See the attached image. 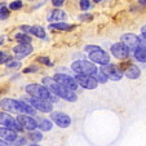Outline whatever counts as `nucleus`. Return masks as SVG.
<instances>
[{"mask_svg": "<svg viewBox=\"0 0 146 146\" xmlns=\"http://www.w3.org/2000/svg\"><path fill=\"white\" fill-rule=\"evenodd\" d=\"M43 84H44V87L50 92V93L54 94V96L58 97V98L61 97V98L66 100V101H69V102H75L78 100V96L75 92L70 91V89L62 87L61 84H58L57 82L53 80V78L45 76L44 79H43Z\"/></svg>", "mask_w": 146, "mask_h": 146, "instance_id": "f257e3e1", "label": "nucleus"}, {"mask_svg": "<svg viewBox=\"0 0 146 146\" xmlns=\"http://www.w3.org/2000/svg\"><path fill=\"white\" fill-rule=\"evenodd\" d=\"M0 108L5 111L14 114H26V115H35V110L31 108L30 105H27L23 101H17L13 98H3L0 101Z\"/></svg>", "mask_w": 146, "mask_h": 146, "instance_id": "f03ea898", "label": "nucleus"}, {"mask_svg": "<svg viewBox=\"0 0 146 146\" xmlns=\"http://www.w3.org/2000/svg\"><path fill=\"white\" fill-rule=\"evenodd\" d=\"M26 92L34 98L45 100V101L50 102V104L58 101V97L52 94L44 86H40V84H29V86H26Z\"/></svg>", "mask_w": 146, "mask_h": 146, "instance_id": "7ed1b4c3", "label": "nucleus"}, {"mask_svg": "<svg viewBox=\"0 0 146 146\" xmlns=\"http://www.w3.org/2000/svg\"><path fill=\"white\" fill-rule=\"evenodd\" d=\"M71 69L79 75H89V76H94L98 72L96 65L86 60H79L72 62Z\"/></svg>", "mask_w": 146, "mask_h": 146, "instance_id": "20e7f679", "label": "nucleus"}, {"mask_svg": "<svg viewBox=\"0 0 146 146\" xmlns=\"http://www.w3.org/2000/svg\"><path fill=\"white\" fill-rule=\"evenodd\" d=\"M23 101H27L31 108L34 110H39L40 113H52L53 106L50 102L45 101V100H39V98H34V97H30V98H25Z\"/></svg>", "mask_w": 146, "mask_h": 146, "instance_id": "39448f33", "label": "nucleus"}, {"mask_svg": "<svg viewBox=\"0 0 146 146\" xmlns=\"http://www.w3.org/2000/svg\"><path fill=\"white\" fill-rule=\"evenodd\" d=\"M53 80L54 82H57L58 84H61L62 87H65V88L70 89V91L75 92L78 88V83L75 82L74 78H71L70 75H66V74H56L54 76H53Z\"/></svg>", "mask_w": 146, "mask_h": 146, "instance_id": "423d86ee", "label": "nucleus"}, {"mask_svg": "<svg viewBox=\"0 0 146 146\" xmlns=\"http://www.w3.org/2000/svg\"><path fill=\"white\" fill-rule=\"evenodd\" d=\"M0 124L4 125L5 128H8V129L14 131V132H21V131L23 129V128L17 123L16 119H13L9 114L3 113V111H0Z\"/></svg>", "mask_w": 146, "mask_h": 146, "instance_id": "0eeeda50", "label": "nucleus"}, {"mask_svg": "<svg viewBox=\"0 0 146 146\" xmlns=\"http://www.w3.org/2000/svg\"><path fill=\"white\" fill-rule=\"evenodd\" d=\"M100 72H102L108 79L115 80V82L116 80H120L123 78V71L118 66H115V65H105V66L101 67V71Z\"/></svg>", "mask_w": 146, "mask_h": 146, "instance_id": "6e6552de", "label": "nucleus"}, {"mask_svg": "<svg viewBox=\"0 0 146 146\" xmlns=\"http://www.w3.org/2000/svg\"><path fill=\"white\" fill-rule=\"evenodd\" d=\"M50 119L61 128H67L71 124V118L67 114L61 113V111H52L50 113Z\"/></svg>", "mask_w": 146, "mask_h": 146, "instance_id": "1a4fd4ad", "label": "nucleus"}, {"mask_svg": "<svg viewBox=\"0 0 146 146\" xmlns=\"http://www.w3.org/2000/svg\"><path fill=\"white\" fill-rule=\"evenodd\" d=\"M74 79H75V82L78 83V86H82L83 88H86V89H96L97 84H98V83L96 82V79H94L93 76H89V75L78 74Z\"/></svg>", "mask_w": 146, "mask_h": 146, "instance_id": "9d476101", "label": "nucleus"}, {"mask_svg": "<svg viewBox=\"0 0 146 146\" xmlns=\"http://www.w3.org/2000/svg\"><path fill=\"white\" fill-rule=\"evenodd\" d=\"M17 123L23 128V129L27 131H34L38 128V121L34 118H31L30 115H25V114H19L17 116Z\"/></svg>", "mask_w": 146, "mask_h": 146, "instance_id": "9b49d317", "label": "nucleus"}, {"mask_svg": "<svg viewBox=\"0 0 146 146\" xmlns=\"http://www.w3.org/2000/svg\"><path fill=\"white\" fill-rule=\"evenodd\" d=\"M88 56H89V60H91L92 62L100 64V65H102V66L109 65V62H110V54H108L105 50H102V49L91 52Z\"/></svg>", "mask_w": 146, "mask_h": 146, "instance_id": "f8f14e48", "label": "nucleus"}, {"mask_svg": "<svg viewBox=\"0 0 146 146\" xmlns=\"http://www.w3.org/2000/svg\"><path fill=\"white\" fill-rule=\"evenodd\" d=\"M121 44L128 49H136L137 47H140V38L135 34H124L121 36Z\"/></svg>", "mask_w": 146, "mask_h": 146, "instance_id": "ddd939ff", "label": "nucleus"}, {"mask_svg": "<svg viewBox=\"0 0 146 146\" xmlns=\"http://www.w3.org/2000/svg\"><path fill=\"white\" fill-rule=\"evenodd\" d=\"M111 53H113L114 57L119 58V60H125L129 56V49L127 47H124L121 43H116L111 47Z\"/></svg>", "mask_w": 146, "mask_h": 146, "instance_id": "4468645a", "label": "nucleus"}, {"mask_svg": "<svg viewBox=\"0 0 146 146\" xmlns=\"http://www.w3.org/2000/svg\"><path fill=\"white\" fill-rule=\"evenodd\" d=\"M13 52L16 53L17 60H21V58L26 57V56H29L33 52V47H31V44H21L19 43L18 45H16L13 48Z\"/></svg>", "mask_w": 146, "mask_h": 146, "instance_id": "2eb2a0df", "label": "nucleus"}, {"mask_svg": "<svg viewBox=\"0 0 146 146\" xmlns=\"http://www.w3.org/2000/svg\"><path fill=\"white\" fill-rule=\"evenodd\" d=\"M21 30L25 31V34H33L38 38H45V31L40 26H21Z\"/></svg>", "mask_w": 146, "mask_h": 146, "instance_id": "dca6fc26", "label": "nucleus"}, {"mask_svg": "<svg viewBox=\"0 0 146 146\" xmlns=\"http://www.w3.org/2000/svg\"><path fill=\"white\" fill-rule=\"evenodd\" d=\"M0 138H3L5 142H14L17 138V132L5 127H0Z\"/></svg>", "mask_w": 146, "mask_h": 146, "instance_id": "f3484780", "label": "nucleus"}, {"mask_svg": "<svg viewBox=\"0 0 146 146\" xmlns=\"http://www.w3.org/2000/svg\"><path fill=\"white\" fill-rule=\"evenodd\" d=\"M47 18L49 22H61V21H64L66 18V13L64 11H61V9H53V11L49 12Z\"/></svg>", "mask_w": 146, "mask_h": 146, "instance_id": "a211bd4d", "label": "nucleus"}, {"mask_svg": "<svg viewBox=\"0 0 146 146\" xmlns=\"http://www.w3.org/2000/svg\"><path fill=\"white\" fill-rule=\"evenodd\" d=\"M124 75L127 78H129V79H137V78H140V75H141V70L138 69L136 65H131V66H128L127 69H125Z\"/></svg>", "mask_w": 146, "mask_h": 146, "instance_id": "6ab92c4d", "label": "nucleus"}, {"mask_svg": "<svg viewBox=\"0 0 146 146\" xmlns=\"http://www.w3.org/2000/svg\"><path fill=\"white\" fill-rule=\"evenodd\" d=\"M135 57L140 62H146V49L142 47H137L135 49Z\"/></svg>", "mask_w": 146, "mask_h": 146, "instance_id": "aec40b11", "label": "nucleus"}, {"mask_svg": "<svg viewBox=\"0 0 146 146\" xmlns=\"http://www.w3.org/2000/svg\"><path fill=\"white\" fill-rule=\"evenodd\" d=\"M53 127V123L48 119H41L40 123H38V128H40V131L43 132H47V131H50Z\"/></svg>", "mask_w": 146, "mask_h": 146, "instance_id": "412c9836", "label": "nucleus"}, {"mask_svg": "<svg viewBox=\"0 0 146 146\" xmlns=\"http://www.w3.org/2000/svg\"><path fill=\"white\" fill-rule=\"evenodd\" d=\"M16 39L21 43V44H31V36H29L27 34H16Z\"/></svg>", "mask_w": 146, "mask_h": 146, "instance_id": "4be33fe9", "label": "nucleus"}, {"mask_svg": "<svg viewBox=\"0 0 146 146\" xmlns=\"http://www.w3.org/2000/svg\"><path fill=\"white\" fill-rule=\"evenodd\" d=\"M49 29H57V30H70L71 26L65 22H57V23H49Z\"/></svg>", "mask_w": 146, "mask_h": 146, "instance_id": "5701e85b", "label": "nucleus"}, {"mask_svg": "<svg viewBox=\"0 0 146 146\" xmlns=\"http://www.w3.org/2000/svg\"><path fill=\"white\" fill-rule=\"evenodd\" d=\"M29 137H30V140L34 141V142H39V141H41V138H43V135H41L40 132H30L29 133Z\"/></svg>", "mask_w": 146, "mask_h": 146, "instance_id": "b1692460", "label": "nucleus"}, {"mask_svg": "<svg viewBox=\"0 0 146 146\" xmlns=\"http://www.w3.org/2000/svg\"><path fill=\"white\" fill-rule=\"evenodd\" d=\"M22 1L21 0H14V1H12V3H9V9H12V11H17V9L22 8Z\"/></svg>", "mask_w": 146, "mask_h": 146, "instance_id": "393cba45", "label": "nucleus"}, {"mask_svg": "<svg viewBox=\"0 0 146 146\" xmlns=\"http://www.w3.org/2000/svg\"><path fill=\"white\" fill-rule=\"evenodd\" d=\"M93 78L96 79L97 83H106V82H108V78H106L105 75L102 74V72H97V74L94 75Z\"/></svg>", "mask_w": 146, "mask_h": 146, "instance_id": "a878e982", "label": "nucleus"}, {"mask_svg": "<svg viewBox=\"0 0 146 146\" xmlns=\"http://www.w3.org/2000/svg\"><path fill=\"white\" fill-rule=\"evenodd\" d=\"M80 9L82 11H87V9L91 7V3H89V0H80Z\"/></svg>", "mask_w": 146, "mask_h": 146, "instance_id": "bb28decb", "label": "nucleus"}, {"mask_svg": "<svg viewBox=\"0 0 146 146\" xmlns=\"http://www.w3.org/2000/svg\"><path fill=\"white\" fill-rule=\"evenodd\" d=\"M9 17V11L4 7V8L0 9V19H7Z\"/></svg>", "mask_w": 146, "mask_h": 146, "instance_id": "cd10ccee", "label": "nucleus"}, {"mask_svg": "<svg viewBox=\"0 0 146 146\" xmlns=\"http://www.w3.org/2000/svg\"><path fill=\"white\" fill-rule=\"evenodd\" d=\"M19 66H21L19 61H9L8 64H7V67H9V69H17Z\"/></svg>", "mask_w": 146, "mask_h": 146, "instance_id": "c85d7f7f", "label": "nucleus"}, {"mask_svg": "<svg viewBox=\"0 0 146 146\" xmlns=\"http://www.w3.org/2000/svg\"><path fill=\"white\" fill-rule=\"evenodd\" d=\"M38 61L40 62V64L45 65V66H52V62H50V60L48 57H39Z\"/></svg>", "mask_w": 146, "mask_h": 146, "instance_id": "c756f323", "label": "nucleus"}, {"mask_svg": "<svg viewBox=\"0 0 146 146\" xmlns=\"http://www.w3.org/2000/svg\"><path fill=\"white\" fill-rule=\"evenodd\" d=\"M14 143H16L17 146H22V145H25L26 143V138H23V137H17L16 138V141H14Z\"/></svg>", "mask_w": 146, "mask_h": 146, "instance_id": "7c9ffc66", "label": "nucleus"}, {"mask_svg": "<svg viewBox=\"0 0 146 146\" xmlns=\"http://www.w3.org/2000/svg\"><path fill=\"white\" fill-rule=\"evenodd\" d=\"M100 49H101V48L97 47V45H87V47H86V50H87V52H89V53L94 52V50H100Z\"/></svg>", "mask_w": 146, "mask_h": 146, "instance_id": "2f4dec72", "label": "nucleus"}, {"mask_svg": "<svg viewBox=\"0 0 146 146\" xmlns=\"http://www.w3.org/2000/svg\"><path fill=\"white\" fill-rule=\"evenodd\" d=\"M64 3H65V0H52V4L54 7H61Z\"/></svg>", "mask_w": 146, "mask_h": 146, "instance_id": "473e14b6", "label": "nucleus"}, {"mask_svg": "<svg viewBox=\"0 0 146 146\" xmlns=\"http://www.w3.org/2000/svg\"><path fill=\"white\" fill-rule=\"evenodd\" d=\"M140 47H142V48H145L146 49V39L140 38Z\"/></svg>", "mask_w": 146, "mask_h": 146, "instance_id": "72a5a7b5", "label": "nucleus"}, {"mask_svg": "<svg viewBox=\"0 0 146 146\" xmlns=\"http://www.w3.org/2000/svg\"><path fill=\"white\" fill-rule=\"evenodd\" d=\"M38 70V67H27V69H25V72H34Z\"/></svg>", "mask_w": 146, "mask_h": 146, "instance_id": "f704fd0d", "label": "nucleus"}, {"mask_svg": "<svg viewBox=\"0 0 146 146\" xmlns=\"http://www.w3.org/2000/svg\"><path fill=\"white\" fill-rule=\"evenodd\" d=\"M141 33H142V35H141V38H143V39H146V25L143 26L142 29H141Z\"/></svg>", "mask_w": 146, "mask_h": 146, "instance_id": "c9c22d12", "label": "nucleus"}, {"mask_svg": "<svg viewBox=\"0 0 146 146\" xmlns=\"http://www.w3.org/2000/svg\"><path fill=\"white\" fill-rule=\"evenodd\" d=\"M0 146H8V143L5 142V141H3V140H0Z\"/></svg>", "mask_w": 146, "mask_h": 146, "instance_id": "e433bc0d", "label": "nucleus"}, {"mask_svg": "<svg viewBox=\"0 0 146 146\" xmlns=\"http://www.w3.org/2000/svg\"><path fill=\"white\" fill-rule=\"evenodd\" d=\"M138 3H140L141 5H146V0H138Z\"/></svg>", "mask_w": 146, "mask_h": 146, "instance_id": "4c0bfd02", "label": "nucleus"}, {"mask_svg": "<svg viewBox=\"0 0 146 146\" xmlns=\"http://www.w3.org/2000/svg\"><path fill=\"white\" fill-rule=\"evenodd\" d=\"M4 7H5V4H4V3H0V9L4 8Z\"/></svg>", "mask_w": 146, "mask_h": 146, "instance_id": "58836bf2", "label": "nucleus"}, {"mask_svg": "<svg viewBox=\"0 0 146 146\" xmlns=\"http://www.w3.org/2000/svg\"><path fill=\"white\" fill-rule=\"evenodd\" d=\"M30 146H39V145H36V143H31Z\"/></svg>", "mask_w": 146, "mask_h": 146, "instance_id": "ea45409f", "label": "nucleus"}, {"mask_svg": "<svg viewBox=\"0 0 146 146\" xmlns=\"http://www.w3.org/2000/svg\"><path fill=\"white\" fill-rule=\"evenodd\" d=\"M94 1H96V3H98V1H101V0H94Z\"/></svg>", "mask_w": 146, "mask_h": 146, "instance_id": "a19ab883", "label": "nucleus"}, {"mask_svg": "<svg viewBox=\"0 0 146 146\" xmlns=\"http://www.w3.org/2000/svg\"><path fill=\"white\" fill-rule=\"evenodd\" d=\"M1 44H3V40H0V45H1Z\"/></svg>", "mask_w": 146, "mask_h": 146, "instance_id": "79ce46f5", "label": "nucleus"}, {"mask_svg": "<svg viewBox=\"0 0 146 146\" xmlns=\"http://www.w3.org/2000/svg\"><path fill=\"white\" fill-rule=\"evenodd\" d=\"M1 53H3V52H0V56H1Z\"/></svg>", "mask_w": 146, "mask_h": 146, "instance_id": "37998d69", "label": "nucleus"}]
</instances>
